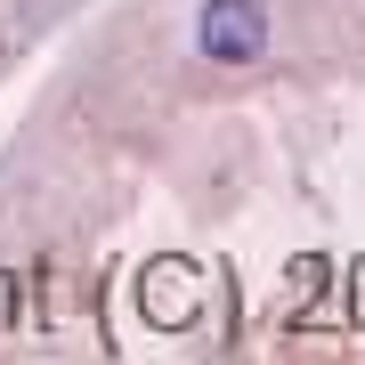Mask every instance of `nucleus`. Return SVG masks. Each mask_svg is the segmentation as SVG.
I'll return each instance as SVG.
<instances>
[{"instance_id":"f257e3e1","label":"nucleus","mask_w":365,"mask_h":365,"mask_svg":"<svg viewBox=\"0 0 365 365\" xmlns=\"http://www.w3.org/2000/svg\"><path fill=\"white\" fill-rule=\"evenodd\" d=\"M195 49L211 57V66H252V57L268 49V9L260 0H203Z\"/></svg>"},{"instance_id":"f03ea898","label":"nucleus","mask_w":365,"mask_h":365,"mask_svg":"<svg viewBox=\"0 0 365 365\" xmlns=\"http://www.w3.org/2000/svg\"><path fill=\"white\" fill-rule=\"evenodd\" d=\"M187 317H195V276L179 260L146 268V325H187Z\"/></svg>"},{"instance_id":"7ed1b4c3","label":"nucleus","mask_w":365,"mask_h":365,"mask_svg":"<svg viewBox=\"0 0 365 365\" xmlns=\"http://www.w3.org/2000/svg\"><path fill=\"white\" fill-rule=\"evenodd\" d=\"M357 317H365V268H357Z\"/></svg>"}]
</instances>
